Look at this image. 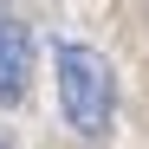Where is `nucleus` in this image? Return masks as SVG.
Returning a JSON list of instances; mask_svg holds the SVG:
<instances>
[{
  "label": "nucleus",
  "instance_id": "f257e3e1",
  "mask_svg": "<svg viewBox=\"0 0 149 149\" xmlns=\"http://www.w3.org/2000/svg\"><path fill=\"white\" fill-rule=\"evenodd\" d=\"M58 110H65V123L84 143L110 136L117 78H110V58L97 52V45H58Z\"/></svg>",
  "mask_w": 149,
  "mask_h": 149
},
{
  "label": "nucleus",
  "instance_id": "7ed1b4c3",
  "mask_svg": "<svg viewBox=\"0 0 149 149\" xmlns=\"http://www.w3.org/2000/svg\"><path fill=\"white\" fill-rule=\"evenodd\" d=\"M0 149H7V136H0Z\"/></svg>",
  "mask_w": 149,
  "mask_h": 149
},
{
  "label": "nucleus",
  "instance_id": "f03ea898",
  "mask_svg": "<svg viewBox=\"0 0 149 149\" xmlns=\"http://www.w3.org/2000/svg\"><path fill=\"white\" fill-rule=\"evenodd\" d=\"M26 78H33V33L26 26H0V104H19L26 97Z\"/></svg>",
  "mask_w": 149,
  "mask_h": 149
}]
</instances>
